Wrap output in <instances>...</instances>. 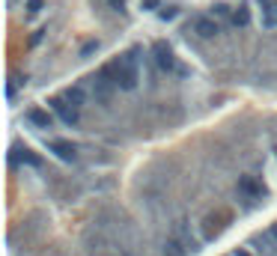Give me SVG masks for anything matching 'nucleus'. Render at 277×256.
<instances>
[{
    "instance_id": "f257e3e1",
    "label": "nucleus",
    "mask_w": 277,
    "mask_h": 256,
    "mask_svg": "<svg viewBox=\"0 0 277 256\" xmlns=\"http://www.w3.org/2000/svg\"><path fill=\"white\" fill-rule=\"evenodd\" d=\"M137 54H140V48H131L128 54L117 57V60L107 66V68H110V75H113V84H117V89H125V92H131V89L137 86V81H140Z\"/></svg>"
},
{
    "instance_id": "f03ea898",
    "label": "nucleus",
    "mask_w": 277,
    "mask_h": 256,
    "mask_svg": "<svg viewBox=\"0 0 277 256\" xmlns=\"http://www.w3.org/2000/svg\"><path fill=\"white\" fill-rule=\"evenodd\" d=\"M152 60H155V66L161 68V72H179V63H176V57H173V48H170L164 39L152 42Z\"/></svg>"
},
{
    "instance_id": "7ed1b4c3",
    "label": "nucleus",
    "mask_w": 277,
    "mask_h": 256,
    "mask_svg": "<svg viewBox=\"0 0 277 256\" xmlns=\"http://www.w3.org/2000/svg\"><path fill=\"white\" fill-rule=\"evenodd\" d=\"M188 30H194V33L200 36V39H215V36L221 33V24L215 21V15H200V18H194L188 24Z\"/></svg>"
},
{
    "instance_id": "20e7f679",
    "label": "nucleus",
    "mask_w": 277,
    "mask_h": 256,
    "mask_svg": "<svg viewBox=\"0 0 277 256\" xmlns=\"http://www.w3.org/2000/svg\"><path fill=\"white\" fill-rule=\"evenodd\" d=\"M51 107H54V113L66 122L69 128L72 125H78V120H81V107H75V104L66 102V99H51Z\"/></svg>"
},
{
    "instance_id": "39448f33",
    "label": "nucleus",
    "mask_w": 277,
    "mask_h": 256,
    "mask_svg": "<svg viewBox=\"0 0 277 256\" xmlns=\"http://www.w3.org/2000/svg\"><path fill=\"white\" fill-rule=\"evenodd\" d=\"M239 191H242L247 200H260V197H265V185H262L257 176H239Z\"/></svg>"
},
{
    "instance_id": "423d86ee",
    "label": "nucleus",
    "mask_w": 277,
    "mask_h": 256,
    "mask_svg": "<svg viewBox=\"0 0 277 256\" xmlns=\"http://www.w3.org/2000/svg\"><path fill=\"white\" fill-rule=\"evenodd\" d=\"M48 152H54L60 161H69V164L78 161V149L72 146L69 140H51V143H48Z\"/></svg>"
},
{
    "instance_id": "0eeeda50",
    "label": "nucleus",
    "mask_w": 277,
    "mask_h": 256,
    "mask_svg": "<svg viewBox=\"0 0 277 256\" xmlns=\"http://www.w3.org/2000/svg\"><path fill=\"white\" fill-rule=\"evenodd\" d=\"M24 120L30 122V125H36V128H51L54 125V117L48 110H42V107H30V110L24 113Z\"/></svg>"
},
{
    "instance_id": "6e6552de",
    "label": "nucleus",
    "mask_w": 277,
    "mask_h": 256,
    "mask_svg": "<svg viewBox=\"0 0 277 256\" xmlns=\"http://www.w3.org/2000/svg\"><path fill=\"white\" fill-rule=\"evenodd\" d=\"M257 6L262 9V27H277V0H257Z\"/></svg>"
},
{
    "instance_id": "1a4fd4ad",
    "label": "nucleus",
    "mask_w": 277,
    "mask_h": 256,
    "mask_svg": "<svg viewBox=\"0 0 277 256\" xmlns=\"http://www.w3.org/2000/svg\"><path fill=\"white\" fill-rule=\"evenodd\" d=\"M9 161H12V164H15V161H21V164H27V167H42V158H39V155H33L30 149H21V146H15V149H12Z\"/></svg>"
},
{
    "instance_id": "9d476101",
    "label": "nucleus",
    "mask_w": 277,
    "mask_h": 256,
    "mask_svg": "<svg viewBox=\"0 0 277 256\" xmlns=\"http://www.w3.org/2000/svg\"><path fill=\"white\" fill-rule=\"evenodd\" d=\"M63 99H66V102H72L75 107H84V102H87V92H84V86H69V89L63 92Z\"/></svg>"
},
{
    "instance_id": "9b49d317",
    "label": "nucleus",
    "mask_w": 277,
    "mask_h": 256,
    "mask_svg": "<svg viewBox=\"0 0 277 256\" xmlns=\"http://www.w3.org/2000/svg\"><path fill=\"white\" fill-rule=\"evenodd\" d=\"M229 21H233L236 27H247V24H250V12H247V6H239V9L229 15Z\"/></svg>"
},
{
    "instance_id": "f8f14e48",
    "label": "nucleus",
    "mask_w": 277,
    "mask_h": 256,
    "mask_svg": "<svg viewBox=\"0 0 277 256\" xmlns=\"http://www.w3.org/2000/svg\"><path fill=\"white\" fill-rule=\"evenodd\" d=\"M104 3H107V9H110V12L125 15V0H104Z\"/></svg>"
},
{
    "instance_id": "ddd939ff",
    "label": "nucleus",
    "mask_w": 277,
    "mask_h": 256,
    "mask_svg": "<svg viewBox=\"0 0 277 256\" xmlns=\"http://www.w3.org/2000/svg\"><path fill=\"white\" fill-rule=\"evenodd\" d=\"M158 18H161V21H173V18H176V6H161V9H158Z\"/></svg>"
},
{
    "instance_id": "4468645a",
    "label": "nucleus",
    "mask_w": 277,
    "mask_h": 256,
    "mask_svg": "<svg viewBox=\"0 0 277 256\" xmlns=\"http://www.w3.org/2000/svg\"><path fill=\"white\" fill-rule=\"evenodd\" d=\"M212 15H215V18H226V15H229V6H224V3H215V6H212Z\"/></svg>"
},
{
    "instance_id": "2eb2a0df",
    "label": "nucleus",
    "mask_w": 277,
    "mask_h": 256,
    "mask_svg": "<svg viewBox=\"0 0 277 256\" xmlns=\"http://www.w3.org/2000/svg\"><path fill=\"white\" fill-rule=\"evenodd\" d=\"M99 48H102V45H99V42H87V45H84V48H81V57H84V60H87L89 54H96V51H99Z\"/></svg>"
},
{
    "instance_id": "dca6fc26",
    "label": "nucleus",
    "mask_w": 277,
    "mask_h": 256,
    "mask_svg": "<svg viewBox=\"0 0 277 256\" xmlns=\"http://www.w3.org/2000/svg\"><path fill=\"white\" fill-rule=\"evenodd\" d=\"M143 9H161V0H140Z\"/></svg>"
},
{
    "instance_id": "f3484780",
    "label": "nucleus",
    "mask_w": 277,
    "mask_h": 256,
    "mask_svg": "<svg viewBox=\"0 0 277 256\" xmlns=\"http://www.w3.org/2000/svg\"><path fill=\"white\" fill-rule=\"evenodd\" d=\"M27 9H30V12H39V9H42V0H27Z\"/></svg>"
},
{
    "instance_id": "a211bd4d",
    "label": "nucleus",
    "mask_w": 277,
    "mask_h": 256,
    "mask_svg": "<svg viewBox=\"0 0 277 256\" xmlns=\"http://www.w3.org/2000/svg\"><path fill=\"white\" fill-rule=\"evenodd\" d=\"M42 33H45V30H36V33H33V39H30V42H33V45H39V42H42Z\"/></svg>"
},
{
    "instance_id": "6ab92c4d",
    "label": "nucleus",
    "mask_w": 277,
    "mask_h": 256,
    "mask_svg": "<svg viewBox=\"0 0 277 256\" xmlns=\"http://www.w3.org/2000/svg\"><path fill=\"white\" fill-rule=\"evenodd\" d=\"M233 256H250V250H244V247H239V250H236Z\"/></svg>"
}]
</instances>
